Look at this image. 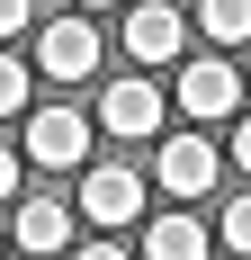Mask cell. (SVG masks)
I'll return each instance as SVG.
<instances>
[{
    "label": "cell",
    "mask_w": 251,
    "mask_h": 260,
    "mask_svg": "<svg viewBox=\"0 0 251 260\" xmlns=\"http://www.w3.org/2000/svg\"><path fill=\"white\" fill-rule=\"evenodd\" d=\"M18 144H27L36 171H72V161H90V117L81 108H27Z\"/></svg>",
    "instance_id": "cell-1"
},
{
    "label": "cell",
    "mask_w": 251,
    "mask_h": 260,
    "mask_svg": "<svg viewBox=\"0 0 251 260\" xmlns=\"http://www.w3.org/2000/svg\"><path fill=\"white\" fill-rule=\"evenodd\" d=\"M233 108H242V72H233L225 54H198V63H179V117L215 126V117H233Z\"/></svg>",
    "instance_id": "cell-2"
},
{
    "label": "cell",
    "mask_w": 251,
    "mask_h": 260,
    "mask_svg": "<svg viewBox=\"0 0 251 260\" xmlns=\"http://www.w3.org/2000/svg\"><path fill=\"white\" fill-rule=\"evenodd\" d=\"M179 45H189V18H179L171 0H135L125 9V54L135 63H171Z\"/></svg>",
    "instance_id": "cell-3"
},
{
    "label": "cell",
    "mask_w": 251,
    "mask_h": 260,
    "mask_svg": "<svg viewBox=\"0 0 251 260\" xmlns=\"http://www.w3.org/2000/svg\"><path fill=\"white\" fill-rule=\"evenodd\" d=\"M90 63H99V27L90 18H54L45 36H36V72L45 81H81Z\"/></svg>",
    "instance_id": "cell-4"
},
{
    "label": "cell",
    "mask_w": 251,
    "mask_h": 260,
    "mask_svg": "<svg viewBox=\"0 0 251 260\" xmlns=\"http://www.w3.org/2000/svg\"><path fill=\"white\" fill-rule=\"evenodd\" d=\"M152 171H162L171 198H206V188H215V144H206V135H171Z\"/></svg>",
    "instance_id": "cell-5"
},
{
    "label": "cell",
    "mask_w": 251,
    "mask_h": 260,
    "mask_svg": "<svg viewBox=\"0 0 251 260\" xmlns=\"http://www.w3.org/2000/svg\"><path fill=\"white\" fill-rule=\"evenodd\" d=\"M81 207H90V224H135V215H144V180H135L125 161H99L90 188H81Z\"/></svg>",
    "instance_id": "cell-6"
},
{
    "label": "cell",
    "mask_w": 251,
    "mask_h": 260,
    "mask_svg": "<svg viewBox=\"0 0 251 260\" xmlns=\"http://www.w3.org/2000/svg\"><path fill=\"white\" fill-rule=\"evenodd\" d=\"M99 126H108V135H125V144L162 135V90H152V81H117V90L99 99Z\"/></svg>",
    "instance_id": "cell-7"
},
{
    "label": "cell",
    "mask_w": 251,
    "mask_h": 260,
    "mask_svg": "<svg viewBox=\"0 0 251 260\" xmlns=\"http://www.w3.org/2000/svg\"><path fill=\"white\" fill-rule=\"evenodd\" d=\"M72 242V207L63 198H27L18 207V251H63Z\"/></svg>",
    "instance_id": "cell-8"
},
{
    "label": "cell",
    "mask_w": 251,
    "mask_h": 260,
    "mask_svg": "<svg viewBox=\"0 0 251 260\" xmlns=\"http://www.w3.org/2000/svg\"><path fill=\"white\" fill-rule=\"evenodd\" d=\"M144 260H206V224L198 215H152L144 224Z\"/></svg>",
    "instance_id": "cell-9"
},
{
    "label": "cell",
    "mask_w": 251,
    "mask_h": 260,
    "mask_svg": "<svg viewBox=\"0 0 251 260\" xmlns=\"http://www.w3.org/2000/svg\"><path fill=\"white\" fill-rule=\"evenodd\" d=\"M198 27L215 45H251V0H198Z\"/></svg>",
    "instance_id": "cell-10"
},
{
    "label": "cell",
    "mask_w": 251,
    "mask_h": 260,
    "mask_svg": "<svg viewBox=\"0 0 251 260\" xmlns=\"http://www.w3.org/2000/svg\"><path fill=\"white\" fill-rule=\"evenodd\" d=\"M0 117H27V63L0 54Z\"/></svg>",
    "instance_id": "cell-11"
},
{
    "label": "cell",
    "mask_w": 251,
    "mask_h": 260,
    "mask_svg": "<svg viewBox=\"0 0 251 260\" xmlns=\"http://www.w3.org/2000/svg\"><path fill=\"white\" fill-rule=\"evenodd\" d=\"M225 251H251V188L225 207Z\"/></svg>",
    "instance_id": "cell-12"
},
{
    "label": "cell",
    "mask_w": 251,
    "mask_h": 260,
    "mask_svg": "<svg viewBox=\"0 0 251 260\" xmlns=\"http://www.w3.org/2000/svg\"><path fill=\"white\" fill-rule=\"evenodd\" d=\"M27 18H36V0H0V36H18Z\"/></svg>",
    "instance_id": "cell-13"
},
{
    "label": "cell",
    "mask_w": 251,
    "mask_h": 260,
    "mask_svg": "<svg viewBox=\"0 0 251 260\" xmlns=\"http://www.w3.org/2000/svg\"><path fill=\"white\" fill-rule=\"evenodd\" d=\"M233 161L251 171V117H233Z\"/></svg>",
    "instance_id": "cell-14"
},
{
    "label": "cell",
    "mask_w": 251,
    "mask_h": 260,
    "mask_svg": "<svg viewBox=\"0 0 251 260\" xmlns=\"http://www.w3.org/2000/svg\"><path fill=\"white\" fill-rule=\"evenodd\" d=\"M9 188H18V153L0 144V198H9Z\"/></svg>",
    "instance_id": "cell-15"
},
{
    "label": "cell",
    "mask_w": 251,
    "mask_h": 260,
    "mask_svg": "<svg viewBox=\"0 0 251 260\" xmlns=\"http://www.w3.org/2000/svg\"><path fill=\"white\" fill-rule=\"evenodd\" d=\"M72 260H135V251H117V242H90V251H72Z\"/></svg>",
    "instance_id": "cell-16"
},
{
    "label": "cell",
    "mask_w": 251,
    "mask_h": 260,
    "mask_svg": "<svg viewBox=\"0 0 251 260\" xmlns=\"http://www.w3.org/2000/svg\"><path fill=\"white\" fill-rule=\"evenodd\" d=\"M81 9H117V0H81Z\"/></svg>",
    "instance_id": "cell-17"
}]
</instances>
